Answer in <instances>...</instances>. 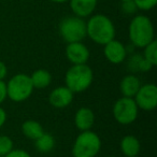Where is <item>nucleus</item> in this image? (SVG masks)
<instances>
[{"label": "nucleus", "mask_w": 157, "mask_h": 157, "mask_svg": "<svg viewBox=\"0 0 157 157\" xmlns=\"http://www.w3.org/2000/svg\"><path fill=\"white\" fill-rule=\"evenodd\" d=\"M116 29L112 20L105 14H93L86 21V37L94 43L105 45L115 39Z\"/></svg>", "instance_id": "f257e3e1"}, {"label": "nucleus", "mask_w": 157, "mask_h": 157, "mask_svg": "<svg viewBox=\"0 0 157 157\" xmlns=\"http://www.w3.org/2000/svg\"><path fill=\"white\" fill-rule=\"evenodd\" d=\"M141 86V81L137 74L128 73L123 76L120 82V92L123 97L133 98Z\"/></svg>", "instance_id": "4468645a"}, {"label": "nucleus", "mask_w": 157, "mask_h": 157, "mask_svg": "<svg viewBox=\"0 0 157 157\" xmlns=\"http://www.w3.org/2000/svg\"><path fill=\"white\" fill-rule=\"evenodd\" d=\"M22 133L29 140L35 141L36 139L40 137L44 132V128L40 122L36 120H26L23 122L22 126Z\"/></svg>", "instance_id": "f3484780"}, {"label": "nucleus", "mask_w": 157, "mask_h": 157, "mask_svg": "<svg viewBox=\"0 0 157 157\" xmlns=\"http://www.w3.org/2000/svg\"><path fill=\"white\" fill-rule=\"evenodd\" d=\"M118 1H121V2H123V1H126V0H118Z\"/></svg>", "instance_id": "c85d7f7f"}, {"label": "nucleus", "mask_w": 157, "mask_h": 157, "mask_svg": "<svg viewBox=\"0 0 157 157\" xmlns=\"http://www.w3.org/2000/svg\"><path fill=\"white\" fill-rule=\"evenodd\" d=\"M120 150L125 157H135L140 154L141 143L133 135H126L120 141Z\"/></svg>", "instance_id": "2eb2a0df"}, {"label": "nucleus", "mask_w": 157, "mask_h": 157, "mask_svg": "<svg viewBox=\"0 0 157 157\" xmlns=\"http://www.w3.org/2000/svg\"><path fill=\"white\" fill-rule=\"evenodd\" d=\"M128 38L136 48H143L155 40L154 25L151 18L143 14L133 16L128 26Z\"/></svg>", "instance_id": "f03ea898"}, {"label": "nucleus", "mask_w": 157, "mask_h": 157, "mask_svg": "<svg viewBox=\"0 0 157 157\" xmlns=\"http://www.w3.org/2000/svg\"><path fill=\"white\" fill-rule=\"evenodd\" d=\"M55 144H56L55 138L51 133L45 132V131L38 139L35 140L36 148L38 152L42 153V154H48V153L52 152L55 147Z\"/></svg>", "instance_id": "a211bd4d"}, {"label": "nucleus", "mask_w": 157, "mask_h": 157, "mask_svg": "<svg viewBox=\"0 0 157 157\" xmlns=\"http://www.w3.org/2000/svg\"><path fill=\"white\" fill-rule=\"evenodd\" d=\"M58 33L66 43L83 41L86 38V21L75 15H70L59 22Z\"/></svg>", "instance_id": "423d86ee"}, {"label": "nucleus", "mask_w": 157, "mask_h": 157, "mask_svg": "<svg viewBox=\"0 0 157 157\" xmlns=\"http://www.w3.org/2000/svg\"><path fill=\"white\" fill-rule=\"evenodd\" d=\"M65 54L68 61L71 65L87 63L88 59L90 57V48L86 46V44L83 43V41L67 43Z\"/></svg>", "instance_id": "9d476101"}, {"label": "nucleus", "mask_w": 157, "mask_h": 157, "mask_svg": "<svg viewBox=\"0 0 157 157\" xmlns=\"http://www.w3.org/2000/svg\"><path fill=\"white\" fill-rule=\"evenodd\" d=\"M74 94L66 85L57 86L48 95V103L54 109H66L72 103Z\"/></svg>", "instance_id": "9b49d317"}, {"label": "nucleus", "mask_w": 157, "mask_h": 157, "mask_svg": "<svg viewBox=\"0 0 157 157\" xmlns=\"http://www.w3.org/2000/svg\"><path fill=\"white\" fill-rule=\"evenodd\" d=\"M135 157H140V156H139V155H138V156H135Z\"/></svg>", "instance_id": "7c9ffc66"}, {"label": "nucleus", "mask_w": 157, "mask_h": 157, "mask_svg": "<svg viewBox=\"0 0 157 157\" xmlns=\"http://www.w3.org/2000/svg\"><path fill=\"white\" fill-rule=\"evenodd\" d=\"M50 1L54 3H66V2H68L69 0H50Z\"/></svg>", "instance_id": "cd10ccee"}, {"label": "nucleus", "mask_w": 157, "mask_h": 157, "mask_svg": "<svg viewBox=\"0 0 157 157\" xmlns=\"http://www.w3.org/2000/svg\"><path fill=\"white\" fill-rule=\"evenodd\" d=\"M14 148V142L9 136H0V157H3Z\"/></svg>", "instance_id": "412c9836"}, {"label": "nucleus", "mask_w": 157, "mask_h": 157, "mask_svg": "<svg viewBox=\"0 0 157 157\" xmlns=\"http://www.w3.org/2000/svg\"><path fill=\"white\" fill-rule=\"evenodd\" d=\"M133 100L139 110L146 112L154 111L157 108V86L154 83L141 84Z\"/></svg>", "instance_id": "6e6552de"}, {"label": "nucleus", "mask_w": 157, "mask_h": 157, "mask_svg": "<svg viewBox=\"0 0 157 157\" xmlns=\"http://www.w3.org/2000/svg\"><path fill=\"white\" fill-rule=\"evenodd\" d=\"M139 111L140 110L133 98L123 96L118 98L112 107L114 120L123 126H128L135 123L139 116Z\"/></svg>", "instance_id": "0eeeda50"}, {"label": "nucleus", "mask_w": 157, "mask_h": 157, "mask_svg": "<svg viewBox=\"0 0 157 157\" xmlns=\"http://www.w3.org/2000/svg\"><path fill=\"white\" fill-rule=\"evenodd\" d=\"M133 2L140 11H150L155 8L157 0H133Z\"/></svg>", "instance_id": "4be33fe9"}, {"label": "nucleus", "mask_w": 157, "mask_h": 157, "mask_svg": "<svg viewBox=\"0 0 157 157\" xmlns=\"http://www.w3.org/2000/svg\"><path fill=\"white\" fill-rule=\"evenodd\" d=\"M102 146L101 139L90 129L80 131L72 144V157H96Z\"/></svg>", "instance_id": "20e7f679"}, {"label": "nucleus", "mask_w": 157, "mask_h": 157, "mask_svg": "<svg viewBox=\"0 0 157 157\" xmlns=\"http://www.w3.org/2000/svg\"><path fill=\"white\" fill-rule=\"evenodd\" d=\"M3 157H33V156L27 151L23 150V148H13L11 152L8 153Z\"/></svg>", "instance_id": "b1692460"}, {"label": "nucleus", "mask_w": 157, "mask_h": 157, "mask_svg": "<svg viewBox=\"0 0 157 157\" xmlns=\"http://www.w3.org/2000/svg\"><path fill=\"white\" fill-rule=\"evenodd\" d=\"M130 55L128 58V61H127V68L130 71V73H137V72H140V65H141L142 61V54H139V53H132V54H128Z\"/></svg>", "instance_id": "aec40b11"}, {"label": "nucleus", "mask_w": 157, "mask_h": 157, "mask_svg": "<svg viewBox=\"0 0 157 157\" xmlns=\"http://www.w3.org/2000/svg\"><path fill=\"white\" fill-rule=\"evenodd\" d=\"M121 9H122V12L126 15H133L136 14V12L138 11L137 7H136L133 0H126V1H123L121 2Z\"/></svg>", "instance_id": "5701e85b"}, {"label": "nucleus", "mask_w": 157, "mask_h": 157, "mask_svg": "<svg viewBox=\"0 0 157 157\" xmlns=\"http://www.w3.org/2000/svg\"><path fill=\"white\" fill-rule=\"evenodd\" d=\"M31 83L35 90H44L48 88L52 84L53 76L48 70L46 69H37L30 74Z\"/></svg>", "instance_id": "dca6fc26"}, {"label": "nucleus", "mask_w": 157, "mask_h": 157, "mask_svg": "<svg viewBox=\"0 0 157 157\" xmlns=\"http://www.w3.org/2000/svg\"><path fill=\"white\" fill-rule=\"evenodd\" d=\"M103 55L110 63L120 65L128 57L126 45L120 40L113 39L103 45Z\"/></svg>", "instance_id": "1a4fd4ad"}, {"label": "nucleus", "mask_w": 157, "mask_h": 157, "mask_svg": "<svg viewBox=\"0 0 157 157\" xmlns=\"http://www.w3.org/2000/svg\"><path fill=\"white\" fill-rule=\"evenodd\" d=\"M68 2L73 15L85 20L94 14L98 0H69Z\"/></svg>", "instance_id": "ddd939ff"}, {"label": "nucleus", "mask_w": 157, "mask_h": 157, "mask_svg": "<svg viewBox=\"0 0 157 157\" xmlns=\"http://www.w3.org/2000/svg\"><path fill=\"white\" fill-rule=\"evenodd\" d=\"M8 99V93H7V84L5 81H0V105H2Z\"/></svg>", "instance_id": "393cba45"}, {"label": "nucleus", "mask_w": 157, "mask_h": 157, "mask_svg": "<svg viewBox=\"0 0 157 157\" xmlns=\"http://www.w3.org/2000/svg\"><path fill=\"white\" fill-rule=\"evenodd\" d=\"M8 75V67L5 61L0 60V81H5Z\"/></svg>", "instance_id": "a878e982"}, {"label": "nucleus", "mask_w": 157, "mask_h": 157, "mask_svg": "<svg viewBox=\"0 0 157 157\" xmlns=\"http://www.w3.org/2000/svg\"><path fill=\"white\" fill-rule=\"evenodd\" d=\"M105 157H116V156H111V155H110V156H105Z\"/></svg>", "instance_id": "c756f323"}, {"label": "nucleus", "mask_w": 157, "mask_h": 157, "mask_svg": "<svg viewBox=\"0 0 157 157\" xmlns=\"http://www.w3.org/2000/svg\"><path fill=\"white\" fill-rule=\"evenodd\" d=\"M94 71L87 65H71L65 73V85L73 94L84 93L92 86Z\"/></svg>", "instance_id": "7ed1b4c3"}, {"label": "nucleus", "mask_w": 157, "mask_h": 157, "mask_svg": "<svg viewBox=\"0 0 157 157\" xmlns=\"http://www.w3.org/2000/svg\"><path fill=\"white\" fill-rule=\"evenodd\" d=\"M6 84H7L8 98L16 103L28 100L35 90L30 76L22 72L14 74Z\"/></svg>", "instance_id": "39448f33"}, {"label": "nucleus", "mask_w": 157, "mask_h": 157, "mask_svg": "<svg viewBox=\"0 0 157 157\" xmlns=\"http://www.w3.org/2000/svg\"><path fill=\"white\" fill-rule=\"evenodd\" d=\"M142 50H143V53H142L143 58L147 60L153 67H155L157 65V41L153 40L151 43L145 45Z\"/></svg>", "instance_id": "6ab92c4d"}, {"label": "nucleus", "mask_w": 157, "mask_h": 157, "mask_svg": "<svg viewBox=\"0 0 157 157\" xmlns=\"http://www.w3.org/2000/svg\"><path fill=\"white\" fill-rule=\"evenodd\" d=\"M7 120H8L7 112H6V110L0 105V128H2V127L5 126Z\"/></svg>", "instance_id": "bb28decb"}, {"label": "nucleus", "mask_w": 157, "mask_h": 157, "mask_svg": "<svg viewBox=\"0 0 157 157\" xmlns=\"http://www.w3.org/2000/svg\"><path fill=\"white\" fill-rule=\"evenodd\" d=\"M96 121V116L92 109L81 107L74 113V126L78 131L90 130Z\"/></svg>", "instance_id": "f8f14e48"}]
</instances>
